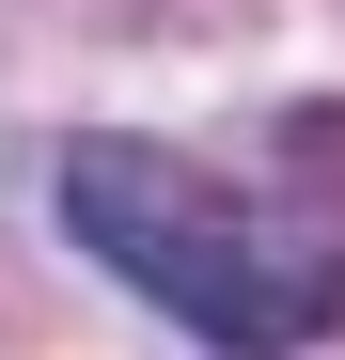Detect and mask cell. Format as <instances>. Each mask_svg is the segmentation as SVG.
I'll list each match as a JSON object with an SVG mask.
<instances>
[{
    "mask_svg": "<svg viewBox=\"0 0 345 360\" xmlns=\"http://www.w3.org/2000/svg\"><path fill=\"white\" fill-rule=\"evenodd\" d=\"M47 219L220 360H299L345 329V204L204 172V157L126 141V126H79L47 157Z\"/></svg>",
    "mask_w": 345,
    "mask_h": 360,
    "instance_id": "cell-1",
    "label": "cell"
}]
</instances>
